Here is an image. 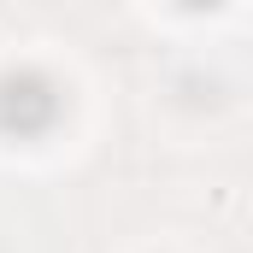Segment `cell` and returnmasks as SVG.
Wrapping results in <instances>:
<instances>
[{
  "label": "cell",
  "mask_w": 253,
  "mask_h": 253,
  "mask_svg": "<svg viewBox=\"0 0 253 253\" xmlns=\"http://www.w3.org/2000/svg\"><path fill=\"white\" fill-rule=\"evenodd\" d=\"M59 112H65V94H59V83L47 71L24 65V71H6L0 77V129L6 135H18V141L47 135V129L59 124Z\"/></svg>",
  "instance_id": "1"
}]
</instances>
